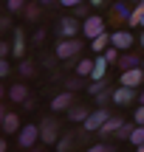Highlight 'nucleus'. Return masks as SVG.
I'll list each match as a JSON object with an SVG mask.
<instances>
[{
  "label": "nucleus",
  "mask_w": 144,
  "mask_h": 152,
  "mask_svg": "<svg viewBox=\"0 0 144 152\" xmlns=\"http://www.w3.org/2000/svg\"><path fill=\"white\" fill-rule=\"evenodd\" d=\"M107 118H110V110H105V107L99 104V110H90V115L82 121V124H85V132H99L102 124H105Z\"/></svg>",
  "instance_id": "obj_1"
},
{
  "label": "nucleus",
  "mask_w": 144,
  "mask_h": 152,
  "mask_svg": "<svg viewBox=\"0 0 144 152\" xmlns=\"http://www.w3.org/2000/svg\"><path fill=\"white\" fill-rule=\"evenodd\" d=\"M79 48H82V42L73 37H65L62 42H57V59H73V56L79 54Z\"/></svg>",
  "instance_id": "obj_2"
},
{
  "label": "nucleus",
  "mask_w": 144,
  "mask_h": 152,
  "mask_svg": "<svg viewBox=\"0 0 144 152\" xmlns=\"http://www.w3.org/2000/svg\"><path fill=\"white\" fill-rule=\"evenodd\" d=\"M57 138H60V124H57V118H43L40 121V141L54 144Z\"/></svg>",
  "instance_id": "obj_3"
},
{
  "label": "nucleus",
  "mask_w": 144,
  "mask_h": 152,
  "mask_svg": "<svg viewBox=\"0 0 144 152\" xmlns=\"http://www.w3.org/2000/svg\"><path fill=\"white\" fill-rule=\"evenodd\" d=\"M82 34H85L88 39H93V37H99V34H105V20H102V17H85Z\"/></svg>",
  "instance_id": "obj_4"
},
{
  "label": "nucleus",
  "mask_w": 144,
  "mask_h": 152,
  "mask_svg": "<svg viewBox=\"0 0 144 152\" xmlns=\"http://www.w3.org/2000/svg\"><path fill=\"white\" fill-rule=\"evenodd\" d=\"M37 138H40V127H34V124L20 127V132H17V144H20L23 149L34 147V141H37Z\"/></svg>",
  "instance_id": "obj_5"
},
{
  "label": "nucleus",
  "mask_w": 144,
  "mask_h": 152,
  "mask_svg": "<svg viewBox=\"0 0 144 152\" xmlns=\"http://www.w3.org/2000/svg\"><path fill=\"white\" fill-rule=\"evenodd\" d=\"M144 82V68L136 65V68H124L122 71V85H130V87H139Z\"/></svg>",
  "instance_id": "obj_6"
},
{
  "label": "nucleus",
  "mask_w": 144,
  "mask_h": 152,
  "mask_svg": "<svg viewBox=\"0 0 144 152\" xmlns=\"http://www.w3.org/2000/svg\"><path fill=\"white\" fill-rule=\"evenodd\" d=\"M136 99H139V93H136V87H130V85H122V87L113 90V102L116 104H133Z\"/></svg>",
  "instance_id": "obj_7"
},
{
  "label": "nucleus",
  "mask_w": 144,
  "mask_h": 152,
  "mask_svg": "<svg viewBox=\"0 0 144 152\" xmlns=\"http://www.w3.org/2000/svg\"><path fill=\"white\" fill-rule=\"evenodd\" d=\"M133 42H136V39H133V34H130V31H116V34H110V45H116L119 51H127Z\"/></svg>",
  "instance_id": "obj_8"
},
{
  "label": "nucleus",
  "mask_w": 144,
  "mask_h": 152,
  "mask_svg": "<svg viewBox=\"0 0 144 152\" xmlns=\"http://www.w3.org/2000/svg\"><path fill=\"white\" fill-rule=\"evenodd\" d=\"M105 73H107V56L99 54L93 59V73H90V76H93V82H102V79H105Z\"/></svg>",
  "instance_id": "obj_9"
},
{
  "label": "nucleus",
  "mask_w": 144,
  "mask_h": 152,
  "mask_svg": "<svg viewBox=\"0 0 144 152\" xmlns=\"http://www.w3.org/2000/svg\"><path fill=\"white\" fill-rule=\"evenodd\" d=\"M76 31H79V20L76 17H62V23H60V34L62 37H73Z\"/></svg>",
  "instance_id": "obj_10"
},
{
  "label": "nucleus",
  "mask_w": 144,
  "mask_h": 152,
  "mask_svg": "<svg viewBox=\"0 0 144 152\" xmlns=\"http://www.w3.org/2000/svg\"><path fill=\"white\" fill-rule=\"evenodd\" d=\"M71 107H73L71 90H68V93H60V96H54V102H51V110H71Z\"/></svg>",
  "instance_id": "obj_11"
},
{
  "label": "nucleus",
  "mask_w": 144,
  "mask_h": 152,
  "mask_svg": "<svg viewBox=\"0 0 144 152\" xmlns=\"http://www.w3.org/2000/svg\"><path fill=\"white\" fill-rule=\"evenodd\" d=\"M122 124H124V121L119 118V115H110V118L102 124V130H99V132H102V135H116V132L122 130Z\"/></svg>",
  "instance_id": "obj_12"
},
{
  "label": "nucleus",
  "mask_w": 144,
  "mask_h": 152,
  "mask_svg": "<svg viewBox=\"0 0 144 152\" xmlns=\"http://www.w3.org/2000/svg\"><path fill=\"white\" fill-rule=\"evenodd\" d=\"M11 54H14L17 59H20V56L26 54V34H23L20 28L14 31V45H11Z\"/></svg>",
  "instance_id": "obj_13"
},
{
  "label": "nucleus",
  "mask_w": 144,
  "mask_h": 152,
  "mask_svg": "<svg viewBox=\"0 0 144 152\" xmlns=\"http://www.w3.org/2000/svg\"><path fill=\"white\" fill-rule=\"evenodd\" d=\"M3 132H20V118L14 113H3Z\"/></svg>",
  "instance_id": "obj_14"
},
{
  "label": "nucleus",
  "mask_w": 144,
  "mask_h": 152,
  "mask_svg": "<svg viewBox=\"0 0 144 152\" xmlns=\"http://www.w3.org/2000/svg\"><path fill=\"white\" fill-rule=\"evenodd\" d=\"M110 45V34H99V37L90 39V48L96 51V54H105V48Z\"/></svg>",
  "instance_id": "obj_15"
},
{
  "label": "nucleus",
  "mask_w": 144,
  "mask_h": 152,
  "mask_svg": "<svg viewBox=\"0 0 144 152\" xmlns=\"http://www.w3.org/2000/svg\"><path fill=\"white\" fill-rule=\"evenodd\" d=\"M130 14H133V11H130V9H127V6H124V3H116V6H113V23L130 20Z\"/></svg>",
  "instance_id": "obj_16"
},
{
  "label": "nucleus",
  "mask_w": 144,
  "mask_h": 152,
  "mask_svg": "<svg viewBox=\"0 0 144 152\" xmlns=\"http://www.w3.org/2000/svg\"><path fill=\"white\" fill-rule=\"evenodd\" d=\"M130 26H141L144 23V0H139V3H136V9H133V14H130Z\"/></svg>",
  "instance_id": "obj_17"
},
{
  "label": "nucleus",
  "mask_w": 144,
  "mask_h": 152,
  "mask_svg": "<svg viewBox=\"0 0 144 152\" xmlns=\"http://www.w3.org/2000/svg\"><path fill=\"white\" fill-rule=\"evenodd\" d=\"M9 96H11V102H28V90H26V85H14L9 90Z\"/></svg>",
  "instance_id": "obj_18"
},
{
  "label": "nucleus",
  "mask_w": 144,
  "mask_h": 152,
  "mask_svg": "<svg viewBox=\"0 0 144 152\" xmlns=\"http://www.w3.org/2000/svg\"><path fill=\"white\" fill-rule=\"evenodd\" d=\"M88 115H90L88 107H71V110H68V118H71V121H85Z\"/></svg>",
  "instance_id": "obj_19"
},
{
  "label": "nucleus",
  "mask_w": 144,
  "mask_h": 152,
  "mask_svg": "<svg viewBox=\"0 0 144 152\" xmlns=\"http://www.w3.org/2000/svg\"><path fill=\"white\" fill-rule=\"evenodd\" d=\"M130 144H133V147H141L144 144V124H136V130L130 132V138H127Z\"/></svg>",
  "instance_id": "obj_20"
},
{
  "label": "nucleus",
  "mask_w": 144,
  "mask_h": 152,
  "mask_svg": "<svg viewBox=\"0 0 144 152\" xmlns=\"http://www.w3.org/2000/svg\"><path fill=\"white\" fill-rule=\"evenodd\" d=\"M76 73L79 76H90V73H93V62H90V59H79L76 62Z\"/></svg>",
  "instance_id": "obj_21"
},
{
  "label": "nucleus",
  "mask_w": 144,
  "mask_h": 152,
  "mask_svg": "<svg viewBox=\"0 0 144 152\" xmlns=\"http://www.w3.org/2000/svg\"><path fill=\"white\" fill-rule=\"evenodd\" d=\"M136 65H141V62L136 59L133 54H124V56H122V71H124V68H136Z\"/></svg>",
  "instance_id": "obj_22"
},
{
  "label": "nucleus",
  "mask_w": 144,
  "mask_h": 152,
  "mask_svg": "<svg viewBox=\"0 0 144 152\" xmlns=\"http://www.w3.org/2000/svg\"><path fill=\"white\" fill-rule=\"evenodd\" d=\"M23 11H26V17H28V20H37V17H40V6H34V3H28Z\"/></svg>",
  "instance_id": "obj_23"
},
{
  "label": "nucleus",
  "mask_w": 144,
  "mask_h": 152,
  "mask_svg": "<svg viewBox=\"0 0 144 152\" xmlns=\"http://www.w3.org/2000/svg\"><path fill=\"white\" fill-rule=\"evenodd\" d=\"M105 56H107V62H116L119 59V48H116V45H107V48H105Z\"/></svg>",
  "instance_id": "obj_24"
},
{
  "label": "nucleus",
  "mask_w": 144,
  "mask_h": 152,
  "mask_svg": "<svg viewBox=\"0 0 144 152\" xmlns=\"http://www.w3.org/2000/svg\"><path fill=\"white\" fill-rule=\"evenodd\" d=\"M133 130H136L133 124H122V130H119L116 135H119V138H130V132H133Z\"/></svg>",
  "instance_id": "obj_25"
},
{
  "label": "nucleus",
  "mask_w": 144,
  "mask_h": 152,
  "mask_svg": "<svg viewBox=\"0 0 144 152\" xmlns=\"http://www.w3.org/2000/svg\"><path fill=\"white\" fill-rule=\"evenodd\" d=\"M110 99H113V93H110V90H102V93H96V102H99V104L110 102Z\"/></svg>",
  "instance_id": "obj_26"
},
{
  "label": "nucleus",
  "mask_w": 144,
  "mask_h": 152,
  "mask_svg": "<svg viewBox=\"0 0 144 152\" xmlns=\"http://www.w3.org/2000/svg\"><path fill=\"white\" fill-rule=\"evenodd\" d=\"M26 9V0H9V11H20Z\"/></svg>",
  "instance_id": "obj_27"
},
{
  "label": "nucleus",
  "mask_w": 144,
  "mask_h": 152,
  "mask_svg": "<svg viewBox=\"0 0 144 152\" xmlns=\"http://www.w3.org/2000/svg\"><path fill=\"white\" fill-rule=\"evenodd\" d=\"M20 73L23 76H31L34 73V65H31V62H20Z\"/></svg>",
  "instance_id": "obj_28"
},
{
  "label": "nucleus",
  "mask_w": 144,
  "mask_h": 152,
  "mask_svg": "<svg viewBox=\"0 0 144 152\" xmlns=\"http://www.w3.org/2000/svg\"><path fill=\"white\" fill-rule=\"evenodd\" d=\"M88 90H90V93H93V96H96V93H102V90H105V85H102V82H93V85H90Z\"/></svg>",
  "instance_id": "obj_29"
},
{
  "label": "nucleus",
  "mask_w": 144,
  "mask_h": 152,
  "mask_svg": "<svg viewBox=\"0 0 144 152\" xmlns=\"http://www.w3.org/2000/svg\"><path fill=\"white\" fill-rule=\"evenodd\" d=\"M71 144H73V138H71V135H65V138H62V141H60V149L65 152L68 147H71Z\"/></svg>",
  "instance_id": "obj_30"
},
{
  "label": "nucleus",
  "mask_w": 144,
  "mask_h": 152,
  "mask_svg": "<svg viewBox=\"0 0 144 152\" xmlns=\"http://www.w3.org/2000/svg\"><path fill=\"white\" fill-rule=\"evenodd\" d=\"M136 124H144V104L136 110Z\"/></svg>",
  "instance_id": "obj_31"
},
{
  "label": "nucleus",
  "mask_w": 144,
  "mask_h": 152,
  "mask_svg": "<svg viewBox=\"0 0 144 152\" xmlns=\"http://www.w3.org/2000/svg\"><path fill=\"white\" fill-rule=\"evenodd\" d=\"M60 3H62V6H71V9H76V6L82 3V0H60Z\"/></svg>",
  "instance_id": "obj_32"
},
{
  "label": "nucleus",
  "mask_w": 144,
  "mask_h": 152,
  "mask_svg": "<svg viewBox=\"0 0 144 152\" xmlns=\"http://www.w3.org/2000/svg\"><path fill=\"white\" fill-rule=\"evenodd\" d=\"M0 76H9V62H0Z\"/></svg>",
  "instance_id": "obj_33"
},
{
  "label": "nucleus",
  "mask_w": 144,
  "mask_h": 152,
  "mask_svg": "<svg viewBox=\"0 0 144 152\" xmlns=\"http://www.w3.org/2000/svg\"><path fill=\"white\" fill-rule=\"evenodd\" d=\"M40 3H43V6H54L57 0H40Z\"/></svg>",
  "instance_id": "obj_34"
},
{
  "label": "nucleus",
  "mask_w": 144,
  "mask_h": 152,
  "mask_svg": "<svg viewBox=\"0 0 144 152\" xmlns=\"http://www.w3.org/2000/svg\"><path fill=\"white\" fill-rule=\"evenodd\" d=\"M102 3H105V0H90V6H102Z\"/></svg>",
  "instance_id": "obj_35"
},
{
  "label": "nucleus",
  "mask_w": 144,
  "mask_h": 152,
  "mask_svg": "<svg viewBox=\"0 0 144 152\" xmlns=\"http://www.w3.org/2000/svg\"><path fill=\"white\" fill-rule=\"evenodd\" d=\"M139 102H141V104H144V90H141V93H139Z\"/></svg>",
  "instance_id": "obj_36"
},
{
  "label": "nucleus",
  "mask_w": 144,
  "mask_h": 152,
  "mask_svg": "<svg viewBox=\"0 0 144 152\" xmlns=\"http://www.w3.org/2000/svg\"><path fill=\"white\" fill-rule=\"evenodd\" d=\"M139 42H141V45H144V34H141V39H139Z\"/></svg>",
  "instance_id": "obj_37"
},
{
  "label": "nucleus",
  "mask_w": 144,
  "mask_h": 152,
  "mask_svg": "<svg viewBox=\"0 0 144 152\" xmlns=\"http://www.w3.org/2000/svg\"><path fill=\"white\" fill-rule=\"evenodd\" d=\"M139 152H144V144H141V147H139Z\"/></svg>",
  "instance_id": "obj_38"
},
{
  "label": "nucleus",
  "mask_w": 144,
  "mask_h": 152,
  "mask_svg": "<svg viewBox=\"0 0 144 152\" xmlns=\"http://www.w3.org/2000/svg\"><path fill=\"white\" fill-rule=\"evenodd\" d=\"M133 3H139V0H133Z\"/></svg>",
  "instance_id": "obj_39"
},
{
  "label": "nucleus",
  "mask_w": 144,
  "mask_h": 152,
  "mask_svg": "<svg viewBox=\"0 0 144 152\" xmlns=\"http://www.w3.org/2000/svg\"><path fill=\"white\" fill-rule=\"evenodd\" d=\"M141 68H144V62H141Z\"/></svg>",
  "instance_id": "obj_40"
}]
</instances>
